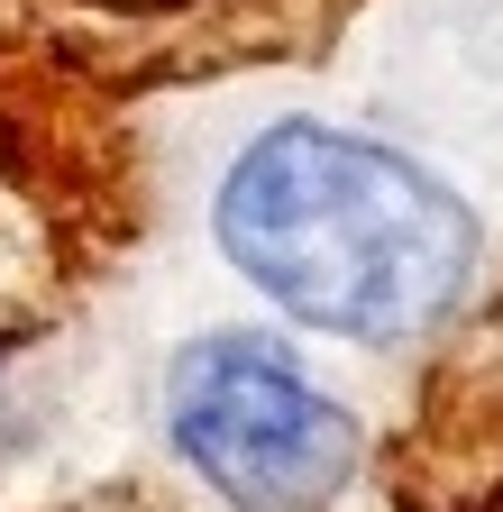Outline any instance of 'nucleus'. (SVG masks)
I'll return each instance as SVG.
<instances>
[{
	"mask_svg": "<svg viewBox=\"0 0 503 512\" xmlns=\"http://www.w3.org/2000/svg\"><path fill=\"white\" fill-rule=\"evenodd\" d=\"M220 247L293 320L348 339H403L476 275L458 192L339 128H266L220 183Z\"/></svg>",
	"mask_w": 503,
	"mask_h": 512,
	"instance_id": "obj_1",
	"label": "nucleus"
},
{
	"mask_svg": "<svg viewBox=\"0 0 503 512\" xmlns=\"http://www.w3.org/2000/svg\"><path fill=\"white\" fill-rule=\"evenodd\" d=\"M174 439L229 503L247 512H321L357 476V421L257 348L202 339L174 366Z\"/></svg>",
	"mask_w": 503,
	"mask_h": 512,
	"instance_id": "obj_2",
	"label": "nucleus"
}]
</instances>
